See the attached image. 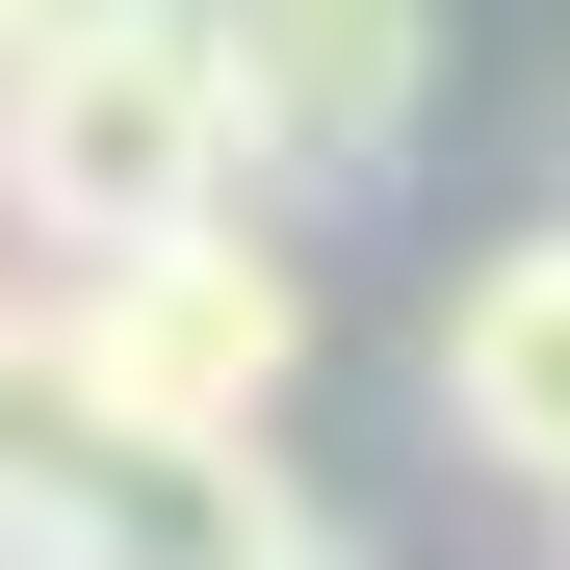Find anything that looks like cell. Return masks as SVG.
Segmentation results:
<instances>
[{
	"label": "cell",
	"instance_id": "6da1fadb",
	"mask_svg": "<svg viewBox=\"0 0 570 570\" xmlns=\"http://www.w3.org/2000/svg\"><path fill=\"white\" fill-rule=\"evenodd\" d=\"M181 208H259L208 0H27V27H0V234L105 259V234H181Z\"/></svg>",
	"mask_w": 570,
	"mask_h": 570
},
{
	"label": "cell",
	"instance_id": "7a4b0ae2",
	"mask_svg": "<svg viewBox=\"0 0 570 570\" xmlns=\"http://www.w3.org/2000/svg\"><path fill=\"white\" fill-rule=\"evenodd\" d=\"M27 363H52V415H105V441H285V390H312V259L259 208L105 234V259H52Z\"/></svg>",
	"mask_w": 570,
	"mask_h": 570
},
{
	"label": "cell",
	"instance_id": "3957f363",
	"mask_svg": "<svg viewBox=\"0 0 570 570\" xmlns=\"http://www.w3.org/2000/svg\"><path fill=\"white\" fill-rule=\"evenodd\" d=\"M208 78H234V181L259 208H337L441 105V0H208Z\"/></svg>",
	"mask_w": 570,
	"mask_h": 570
},
{
	"label": "cell",
	"instance_id": "8992f818",
	"mask_svg": "<svg viewBox=\"0 0 570 570\" xmlns=\"http://www.w3.org/2000/svg\"><path fill=\"white\" fill-rule=\"evenodd\" d=\"M0 27H27V0H0Z\"/></svg>",
	"mask_w": 570,
	"mask_h": 570
},
{
	"label": "cell",
	"instance_id": "277c9868",
	"mask_svg": "<svg viewBox=\"0 0 570 570\" xmlns=\"http://www.w3.org/2000/svg\"><path fill=\"white\" fill-rule=\"evenodd\" d=\"M441 441L493 466V493H544V519H570V208H544V234H493V259L441 285Z\"/></svg>",
	"mask_w": 570,
	"mask_h": 570
},
{
	"label": "cell",
	"instance_id": "5b68a950",
	"mask_svg": "<svg viewBox=\"0 0 570 570\" xmlns=\"http://www.w3.org/2000/svg\"><path fill=\"white\" fill-rule=\"evenodd\" d=\"M0 312H27V234H0Z\"/></svg>",
	"mask_w": 570,
	"mask_h": 570
}]
</instances>
